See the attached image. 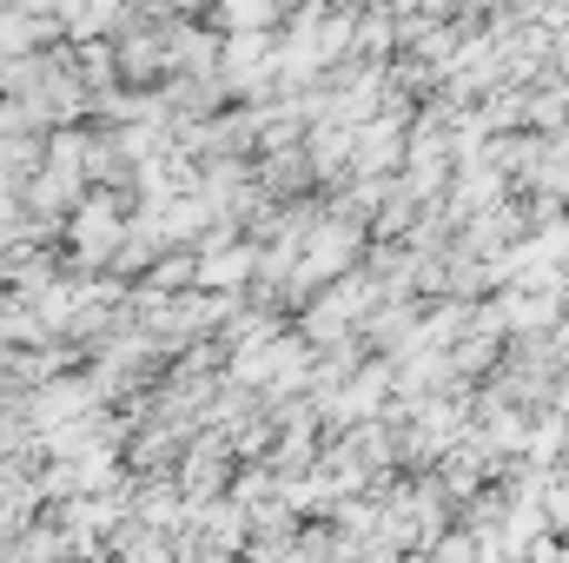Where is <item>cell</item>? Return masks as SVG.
<instances>
[{
    "mask_svg": "<svg viewBox=\"0 0 569 563\" xmlns=\"http://www.w3.org/2000/svg\"><path fill=\"white\" fill-rule=\"evenodd\" d=\"M351 166L358 172H391V166H405V120L398 113H378L365 134H358V146H351Z\"/></svg>",
    "mask_w": 569,
    "mask_h": 563,
    "instance_id": "1",
    "label": "cell"
},
{
    "mask_svg": "<svg viewBox=\"0 0 569 563\" xmlns=\"http://www.w3.org/2000/svg\"><path fill=\"white\" fill-rule=\"evenodd\" d=\"M252 266V253H206L199 259V285H239Z\"/></svg>",
    "mask_w": 569,
    "mask_h": 563,
    "instance_id": "2",
    "label": "cell"
}]
</instances>
